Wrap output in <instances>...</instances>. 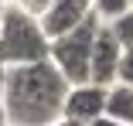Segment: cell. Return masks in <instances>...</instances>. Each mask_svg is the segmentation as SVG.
I'll return each mask as SVG.
<instances>
[{"mask_svg": "<svg viewBox=\"0 0 133 126\" xmlns=\"http://www.w3.org/2000/svg\"><path fill=\"white\" fill-rule=\"evenodd\" d=\"M0 95L7 109V126H51L55 119H62L68 82L51 61L17 65L4 72Z\"/></svg>", "mask_w": 133, "mask_h": 126, "instance_id": "cell-1", "label": "cell"}, {"mask_svg": "<svg viewBox=\"0 0 133 126\" xmlns=\"http://www.w3.org/2000/svg\"><path fill=\"white\" fill-rule=\"evenodd\" d=\"M48 48L51 41L44 38L38 17L17 10L14 4L4 7V17H0V65L4 68L48 61Z\"/></svg>", "mask_w": 133, "mask_h": 126, "instance_id": "cell-2", "label": "cell"}, {"mask_svg": "<svg viewBox=\"0 0 133 126\" xmlns=\"http://www.w3.org/2000/svg\"><path fill=\"white\" fill-rule=\"evenodd\" d=\"M96 31H99V17L92 14L82 27H75V31L55 38L51 48H48V61L58 68V75L68 82V89L89 82V55H92Z\"/></svg>", "mask_w": 133, "mask_h": 126, "instance_id": "cell-3", "label": "cell"}, {"mask_svg": "<svg viewBox=\"0 0 133 126\" xmlns=\"http://www.w3.org/2000/svg\"><path fill=\"white\" fill-rule=\"evenodd\" d=\"M119 58H123V44L113 38V31L99 24L96 41H92V55H89V82L109 89L116 85V72H119Z\"/></svg>", "mask_w": 133, "mask_h": 126, "instance_id": "cell-4", "label": "cell"}, {"mask_svg": "<svg viewBox=\"0 0 133 126\" xmlns=\"http://www.w3.org/2000/svg\"><path fill=\"white\" fill-rule=\"evenodd\" d=\"M89 17H92V0H51L48 14L41 17V31L48 41H55L75 27H82Z\"/></svg>", "mask_w": 133, "mask_h": 126, "instance_id": "cell-5", "label": "cell"}, {"mask_svg": "<svg viewBox=\"0 0 133 126\" xmlns=\"http://www.w3.org/2000/svg\"><path fill=\"white\" fill-rule=\"evenodd\" d=\"M106 92L109 89H102L96 82H82V85H72L68 95H65V106H62V116L65 119H75V123H82V126H92L102 109H106Z\"/></svg>", "mask_w": 133, "mask_h": 126, "instance_id": "cell-6", "label": "cell"}, {"mask_svg": "<svg viewBox=\"0 0 133 126\" xmlns=\"http://www.w3.org/2000/svg\"><path fill=\"white\" fill-rule=\"evenodd\" d=\"M102 116H106V119H116V123L133 126V89H130V85H109Z\"/></svg>", "mask_w": 133, "mask_h": 126, "instance_id": "cell-7", "label": "cell"}, {"mask_svg": "<svg viewBox=\"0 0 133 126\" xmlns=\"http://www.w3.org/2000/svg\"><path fill=\"white\" fill-rule=\"evenodd\" d=\"M126 10H130V0H92V14L99 17V24H113Z\"/></svg>", "mask_w": 133, "mask_h": 126, "instance_id": "cell-8", "label": "cell"}, {"mask_svg": "<svg viewBox=\"0 0 133 126\" xmlns=\"http://www.w3.org/2000/svg\"><path fill=\"white\" fill-rule=\"evenodd\" d=\"M106 27L113 31V38H116L123 48H133V7H130L123 17H116L113 24H106Z\"/></svg>", "mask_w": 133, "mask_h": 126, "instance_id": "cell-9", "label": "cell"}, {"mask_svg": "<svg viewBox=\"0 0 133 126\" xmlns=\"http://www.w3.org/2000/svg\"><path fill=\"white\" fill-rule=\"evenodd\" d=\"M116 85H130L133 89V48H123L119 72H116Z\"/></svg>", "mask_w": 133, "mask_h": 126, "instance_id": "cell-10", "label": "cell"}, {"mask_svg": "<svg viewBox=\"0 0 133 126\" xmlns=\"http://www.w3.org/2000/svg\"><path fill=\"white\" fill-rule=\"evenodd\" d=\"M14 7L17 10H24V14H31V17H44L48 14V7H51V0H14Z\"/></svg>", "mask_w": 133, "mask_h": 126, "instance_id": "cell-11", "label": "cell"}, {"mask_svg": "<svg viewBox=\"0 0 133 126\" xmlns=\"http://www.w3.org/2000/svg\"><path fill=\"white\" fill-rule=\"evenodd\" d=\"M92 126H126V123H116V119H106V116H99Z\"/></svg>", "mask_w": 133, "mask_h": 126, "instance_id": "cell-12", "label": "cell"}, {"mask_svg": "<svg viewBox=\"0 0 133 126\" xmlns=\"http://www.w3.org/2000/svg\"><path fill=\"white\" fill-rule=\"evenodd\" d=\"M51 126H82V123H75V119H65V116H62V119L51 123Z\"/></svg>", "mask_w": 133, "mask_h": 126, "instance_id": "cell-13", "label": "cell"}, {"mask_svg": "<svg viewBox=\"0 0 133 126\" xmlns=\"http://www.w3.org/2000/svg\"><path fill=\"white\" fill-rule=\"evenodd\" d=\"M0 126H7V109H4V95H0Z\"/></svg>", "mask_w": 133, "mask_h": 126, "instance_id": "cell-14", "label": "cell"}, {"mask_svg": "<svg viewBox=\"0 0 133 126\" xmlns=\"http://www.w3.org/2000/svg\"><path fill=\"white\" fill-rule=\"evenodd\" d=\"M4 72H7V68H4V65H0V85H4Z\"/></svg>", "mask_w": 133, "mask_h": 126, "instance_id": "cell-15", "label": "cell"}, {"mask_svg": "<svg viewBox=\"0 0 133 126\" xmlns=\"http://www.w3.org/2000/svg\"><path fill=\"white\" fill-rule=\"evenodd\" d=\"M0 4H4V7H10V4H14V0H0Z\"/></svg>", "mask_w": 133, "mask_h": 126, "instance_id": "cell-16", "label": "cell"}, {"mask_svg": "<svg viewBox=\"0 0 133 126\" xmlns=\"http://www.w3.org/2000/svg\"><path fill=\"white\" fill-rule=\"evenodd\" d=\"M0 17H4V4H0Z\"/></svg>", "mask_w": 133, "mask_h": 126, "instance_id": "cell-17", "label": "cell"}, {"mask_svg": "<svg viewBox=\"0 0 133 126\" xmlns=\"http://www.w3.org/2000/svg\"><path fill=\"white\" fill-rule=\"evenodd\" d=\"M130 7H133V0H130Z\"/></svg>", "mask_w": 133, "mask_h": 126, "instance_id": "cell-18", "label": "cell"}]
</instances>
